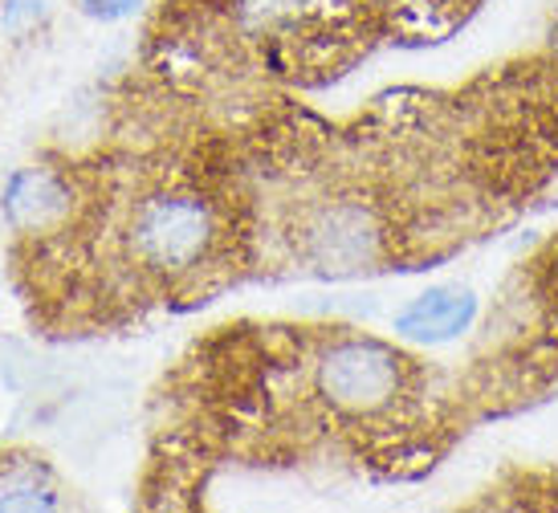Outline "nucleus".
<instances>
[{
    "label": "nucleus",
    "instance_id": "1",
    "mask_svg": "<svg viewBox=\"0 0 558 513\" xmlns=\"http://www.w3.org/2000/svg\"><path fill=\"white\" fill-rule=\"evenodd\" d=\"M318 388L342 412H379L403 391V358L375 339H347L323 355Z\"/></svg>",
    "mask_w": 558,
    "mask_h": 513
},
{
    "label": "nucleus",
    "instance_id": "2",
    "mask_svg": "<svg viewBox=\"0 0 558 513\" xmlns=\"http://www.w3.org/2000/svg\"><path fill=\"white\" fill-rule=\"evenodd\" d=\"M131 241L143 265L180 273L204 257L213 241V217L196 196H159L143 204Z\"/></svg>",
    "mask_w": 558,
    "mask_h": 513
},
{
    "label": "nucleus",
    "instance_id": "3",
    "mask_svg": "<svg viewBox=\"0 0 558 513\" xmlns=\"http://www.w3.org/2000/svg\"><path fill=\"white\" fill-rule=\"evenodd\" d=\"M306 249L330 273L367 269L384 249V229L367 204L339 200L326 204L306 229Z\"/></svg>",
    "mask_w": 558,
    "mask_h": 513
},
{
    "label": "nucleus",
    "instance_id": "7",
    "mask_svg": "<svg viewBox=\"0 0 558 513\" xmlns=\"http://www.w3.org/2000/svg\"><path fill=\"white\" fill-rule=\"evenodd\" d=\"M86 9H94V13H102V16H123L135 0H82Z\"/></svg>",
    "mask_w": 558,
    "mask_h": 513
},
{
    "label": "nucleus",
    "instance_id": "5",
    "mask_svg": "<svg viewBox=\"0 0 558 513\" xmlns=\"http://www.w3.org/2000/svg\"><path fill=\"white\" fill-rule=\"evenodd\" d=\"M9 212H13L21 224H33V229H41L49 224L53 217H62L65 212V192L62 184L53 180V175H21L9 192Z\"/></svg>",
    "mask_w": 558,
    "mask_h": 513
},
{
    "label": "nucleus",
    "instance_id": "6",
    "mask_svg": "<svg viewBox=\"0 0 558 513\" xmlns=\"http://www.w3.org/2000/svg\"><path fill=\"white\" fill-rule=\"evenodd\" d=\"M0 505L9 510H33V505H49L41 473L33 465H13L9 473H0Z\"/></svg>",
    "mask_w": 558,
    "mask_h": 513
},
{
    "label": "nucleus",
    "instance_id": "4",
    "mask_svg": "<svg viewBox=\"0 0 558 513\" xmlns=\"http://www.w3.org/2000/svg\"><path fill=\"white\" fill-rule=\"evenodd\" d=\"M481 314V302L469 285H433L416 294L396 314V334L412 342H452L461 339Z\"/></svg>",
    "mask_w": 558,
    "mask_h": 513
}]
</instances>
